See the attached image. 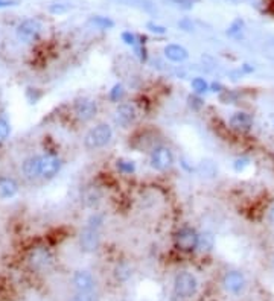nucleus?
<instances>
[{
	"label": "nucleus",
	"mask_w": 274,
	"mask_h": 301,
	"mask_svg": "<svg viewBox=\"0 0 274 301\" xmlns=\"http://www.w3.org/2000/svg\"><path fill=\"white\" fill-rule=\"evenodd\" d=\"M200 233L190 227H183L175 234V246L183 252H192L198 249Z\"/></svg>",
	"instance_id": "4"
},
{
	"label": "nucleus",
	"mask_w": 274,
	"mask_h": 301,
	"mask_svg": "<svg viewBox=\"0 0 274 301\" xmlns=\"http://www.w3.org/2000/svg\"><path fill=\"white\" fill-rule=\"evenodd\" d=\"M72 283L76 292H93L96 283L89 271H75L72 275Z\"/></svg>",
	"instance_id": "10"
},
{
	"label": "nucleus",
	"mask_w": 274,
	"mask_h": 301,
	"mask_svg": "<svg viewBox=\"0 0 274 301\" xmlns=\"http://www.w3.org/2000/svg\"><path fill=\"white\" fill-rule=\"evenodd\" d=\"M114 120L119 126L127 128L136 120V110L130 104H121L114 111Z\"/></svg>",
	"instance_id": "11"
},
{
	"label": "nucleus",
	"mask_w": 274,
	"mask_h": 301,
	"mask_svg": "<svg viewBox=\"0 0 274 301\" xmlns=\"http://www.w3.org/2000/svg\"><path fill=\"white\" fill-rule=\"evenodd\" d=\"M268 222H269V225L271 227H274V205L269 208V211H268Z\"/></svg>",
	"instance_id": "28"
},
{
	"label": "nucleus",
	"mask_w": 274,
	"mask_h": 301,
	"mask_svg": "<svg viewBox=\"0 0 274 301\" xmlns=\"http://www.w3.org/2000/svg\"><path fill=\"white\" fill-rule=\"evenodd\" d=\"M149 163H151V167L155 169V170H168L172 167L174 164V154L169 148L166 146H157L152 152H151V157H149Z\"/></svg>",
	"instance_id": "6"
},
{
	"label": "nucleus",
	"mask_w": 274,
	"mask_h": 301,
	"mask_svg": "<svg viewBox=\"0 0 274 301\" xmlns=\"http://www.w3.org/2000/svg\"><path fill=\"white\" fill-rule=\"evenodd\" d=\"M42 34V25L38 20H25L17 28V37L23 43H34L38 40Z\"/></svg>",
	"instance_id": "7"
},
{
	"label": "nucleus",
	"mask_w": 274,
	"mask_h": 301,
	"mask_svg": "<svg viewBox=\"0 0 274 301\" xmlns=\"http://www.w3.org/2000/svg\"><path fill=\"white\" fill-rule=\"evenodd\" d=\"M22 170L25 174L26 178L34 180L37 177H40V157H29L25 160Z\"/></svg>",
	"instance_id": "16"
},
{
	"label": "nucleus",
	"mask_w": 274,
	"mask_h": 301,
	"mask_svg": "<svg viewBox=\"0 0 274 301\" xmlns=\"http://www.w3.org/2000/svg\"><path fill=\"white\" fill-rule=\"evenodd\" d=\"M213 243H215V237L212 236V233L204 231V233H201V234H200L198 249H200L201 252H209V251H212Z\"/></svg>",
	"instance_id": "17"
},
{
	"label": "nucleus",
	"mask_w": 274,
	"mask_h": 301,
	"mask_svg": "<svg viewBox=\"0 0 274 301\" xmlns=\"http://www.w3.org/2000/svg\"><path fill=\"white\" fill-rule=\"evenodd\" d=\"M67 301H95L93 292H76Z\"/></svg>",
	"instance_id": "22"
},
{
	"label": "nucleus",
	"mask_w": 274,
	"mask_h": 301,
	"mask_svg": "<svg viewBox=\"0 0 274 301\" xmlns=\"http://www.w3.org/2000/svg\"><path fill=\"white\" fill-rule=\"evenodd\" d=\"M93 23L98 25V26H101V28H104V29L113 26V22L108 20V19H105V17H95V19H93Z\"/></svg>",
	"instance_id": "23"
},
{
	"label": "nucleus",
	"mask_w": 274,
	"mask_h": 301,
	"mask_svg": "<svg viewBox=\"0 0 274 301\" xmlns=\"http://www.w3.org/2000/svg\"><path fill=\"white\" fill-rule=\"evenodd\" d=\"M122 95H124V89H122V85L121 84H118V85H114V89L111 90V99L113 101H119L121 98H122Z\"/></svg>",
	"instance_id": "24"
},
{
	"label": "nucleus",
	"mask_w": 274,
	"mask_h": 301,
	"mask_svg": "<svg viewBox=\"0 0 274 301\" xmlns=\"http://www.w3.org/2000/svg\"><path fill=\"white\" fill-rule=\"evenodd\" d=\"M151 31L152 32H159V34H165V28H160V26H154V25H149Z\"/></svg>",
	"instance_id": "29"
},
{
	"label": "nucleus",
	"mask_w": 274,
	"mask_h": 301,
	"mask_svg": "<svg viewBox=\"0 0 274 301\" xmlns=\"http://www.w3.org/2000/svg\"><path fill=\"white\" fill-rule=\"evenodd\" d=\"M230 125H231V128H234L238 131H248L253 125V119L250 114L239 111L230 117Z\"/></svg>",
	"instance_id": "14"
},
{
	"label": "nucleus",
	"mask_w": 274,
	"mask_h": 301,
	"mask_svg": "<svg viewBox=\"0 0 274 301\" xmlns=\"http://www.w3.org/2000/svg\"><path fill=\"white\" fill-rule=\"evenodd\" d=\"M61 170V160L57 155L46 154L40 157V177L54 178Z\"/></svg>",
	"instance_id": "9"
},
{
	"label": "nucleus",
	"mask_w": 274,
	"mask_h": 301,
	"mask_svg": "<svg viewBox=\"0 0 274 301\" xmlns=\"http://www.w3.org/2000/svg\"><path fill=\"white\" fill-rule=\"evenodd\" d=\"M198 290V280L189 271H181L174 277L172 293L178 299H190Z\"/></svg>",
	"instance_id": "2"
},
{
	"label": "nucleus",
	"mask_w": 274,
	"mask_h": 301,
	"mask_svg": "<svg viewBox=\"0 0 274 301\" xmlns=\"http://www.w3.org/2000/svg\"><path fill=\"white\" fill-rule=\"evenodd\" d=\"M19 192V184L13 178H0V198H14Z\"/></svg>",
	"instance_id": "15"
},
{
	"label": "nucleus",
	"mask_w": 274,
	"mask_h": 301,
	"mask_svg": "<svg viewBox=\"0 0 274 301\" xmlns=\"http://www.w3.org/2000/svg\"><path fill=\"white\" fill-rule=\"evenodd\" d=\"M113 140V128L108 123H98L84 137V146L90 151L101 149Z\"/></svg>",
	"instance_id": "3"
},
{
	"label": "nucleus",
	"mask_w": 274,
	"mask_h": 301,
	"mask_svg": "<svg viewBox=\"0 0 274 301\" xmlns=\"http://www.w3.org/2000/svg\"><path fill=\"white\" fill-rule=\"evenodd\" d=\"M245 166H248L247 160H238V161L234 163V169H236L238 172H239V170H244Z\"/></svg>",
	"instance_id": "26"
},
{
	"label": "nucleus",
	"mask_w": 274,
	"mask_h": 301,
	"mask_svg": "<svg viewBox=\"0 0 274 301\" xmlns=\"http://www.w3.org/2000/svg\"><path fill=\"white\" fill-rule=\"evenodd\" d=\"M17 2L16 0H0V8H7V7H13Z\"/></svg>",
	"instance_id": "27"
},
{
	"label": "nucleus",
	"mask_w": 274,
	"mask_h": 301,
	"mask_svg": "<svg viewBox=\"0 0 274 301\" xmlns=\"http://www.w3.org/2000/svg\"><path fill=\"white\" fill-rule=\"evenodd\" d=\"M190 87H192V90H193L197 95H204V93H207V90H209V84H207L203 78H195V79L190 82Z\"/></svg>",
	"instance_id": "18"
},
{
	"label": "nucleus",
	"mask_w": 274,
	"mask_h": 301,
	"mask_svg": "<svg viewBox=\"0 0 274 301\" xmlns=\"http://www.w3.org/2000/svg\"><path fill=\"white\" fill-rule=\"evenodd\" d=\"M29 263L34 269H48L51 265H52V255L48 249L45 248H40V249H35L32 254H31V259H29Z\"/></svg>",
	"instance_id": "12"
},
{
	"label": "nucleus",
	"mask_w": 274,
	"mask_h": 301,
	"mask_svg": "<svg viewBox=\"0 0 274 301\" xmlns=\"http://www.w3.org/2000/svg\"><path fill=\"white\" fill-rule=\"evenodd\" d=\"M122 38L125 40L127 45H134V43H136V37H134L133 34H130V32H125V34L122 35Z\"/></svg>",
	"instance_id": "25"
},
{
	"label": "nucleus",
	"mask_w": 274,
	"mask_h": 301,
	"mask_svg": "<svg viewBox=\"0 0 274 301\" xmlns=\"http://www.w3.org/2000/svg\"><path fill=\"white\" fill-rule=\"evenodd\" d=\"M131 275H133V272H131V268H130L128 265H121V266H118V269H116V277H118L121 281L128 280Z\"/></svg>",
	"instance_id": "20"
},
{
	"label": "nucleus",
	"mask_w": 274,
	"mask_h": 301,
	"mask_svg": "<svg viewBox=\"0 0 274 301\" xmlns=\"http://www.w3.org/2000/svg\"><path fill=\"white\" fill-rule=\"evenodd\" d=\"M102 227V216L99 214H93L86 228L83 230L81 236H80V246L84 252H95L99 248L101 243V236H99V230Z\"/></svg>",
	"instance_id": "1"
},
{
	"label": "nucleus",
	"mask_w": 274,
	"mask_h": 301,
	"mask_svg": "<svg viewBox=\"0 0 274 301\" xmlns=\"http://www.w3.org/2000/svg\"><path fill=\"white\" fill-rule=\"evenodd\" d=\"M163 52H165V57L172 63H183L189 57L187 51L183 46H178V45H168Z\"/></svg>",
	"instance_id": "13"
},
{
	"label": "nucleus",
	"mask_w": 274,
	"mask_h": 301,
	"mask_svg": "<svg viewBox=\"0 0 274 301\" xmlns=\"http://www.w3.org/2000/svg\"><path fill=\"white\" fill-rule=\"evenodd\" d=\"M96 113H98L96 101H93L90 98H83L75 102V114L80 120L89 122L96 116Z\"/></svg>",
	"instance_id": "8"
},
{
	"label": "nucleus",
	"mask_w": 274,
	"mask_h": 301,
	"mask_svg": "<svg viewBox=\"0 0 274 301\" xmlns=\"http://www.w3.org/2000/svg\"><path fill=\"white\" fill-rule=\"evenodd\" d=\"M222 287L227 293L241 295L247 289V278L241 271H227L222 277Z\"/></svg>",
	"instance_id": "5"
},
{
	"label": "nucleus",
	"mask_w": 274,
	"mask_h": 301,
	"mask_svg": "<svg viewBox=\"0 0 274 301\" xmlns=\"http://www.w3.org/2000/svg\"><path fill=\"white\" fill-rule=\"evenodd\" d=\"M116 166L121 172H125V174H131L136 170V164L133 160H125V158H121L116 161Z\"/></svg>",
	"instance_id": "19"
},
{
	"label": "nucleus",
	"mask_w": 274,
	"mask_h": 301,
	"mask_svg": "<svg viewBox=\"0 0 274 301\" xmlns=\"http://www.w3.org/2000/svg\"><path fill=\"white\" fill-rule=\"evenodd\" d=\"M10 133H11L10 123L4 117H0V142H5L10 137Z\"/></svg>",
	"instance_id": "21"
}]
</instances>
